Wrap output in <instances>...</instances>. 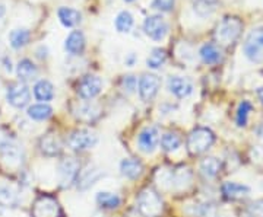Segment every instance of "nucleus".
<instances>
[{"instance_id": "obj_31", "label": "nucleus", "mask_w": 263, "mask_h": 217, "mask_svg": "<svg viewBox=\"0 0 263 217\" xmlns=\"http://www.w3.org/2000/svg\"><path fill=\"white\" fill-rule=\"evenodd\" d=\"M133 27V16L130 12L123 10L116 18V28L119 32H129Z\"/></svg>"}, {"instance_id": "obj_9", "label": "nucleus", "mask_w": 263, "mask_h": 217, "mask_svg": "<svg viewBox=\"0 0 263 217\" xmlns=\"http://www.w3.org/2000/svg\"><path fill=\"white\" fill-rule=\"evenodd\" d=\"M143 29H145V34L148 37L155 39V41H161L167 35L168 25L161 15H154V16L146 18L145 24H143Z\"/></svg>"}, {"instance_id": "obj_19", "label": "nucleus", "mask_w": 263, "mask_h": 217, "mask_svg": "<svg viewBox=\"0 0 263 217\" xmlns=\"http://www.w3.org/2000/svg\"><path fill=\"white\" fill-rule=\"evenodd\" d=\"M65 48L70 54H81L85 48V37L81 31H73L66 38Z\"/></svg>"}, {"instance_id": "obj_20", "label": "nucleus", "mask_w": 263, "mask_h": 217, "mask_svg": "<svg viewBox=\"0 0 263 217\" xmlns=\"http://www.w3.org/2000/svg\"><path fill=\"white\" fill-rule=\"evenodd\" d=\"M76 117L81 120V121H85V123H91L98 118L100 115V106L95 104H91V102H86V104L78 105V108L75 110Z\"/></svg>"}, {"instance_id": "obj_18", "label": "nucleus", "mask_w": 263, "mask_h": 217, "mask_svg": "<svg viewBox=\"0 0 263 217\" xmlns=\"http://www.w3.org/2000/svg\"><path fill=\"white\" fill-rule=\"evenodd\" d=\"M40 150L43 151L47 156H56L62 150V144L57 136L53 134H47L44 137H41L40 140Z\"/></svg>"}, {"instance_id": "obj_41", "label": "nucleus", "mask_w": 263, "mask_h": 217, "mask_svg": "<svg viewBox=\"0 0 263 217\" xmlns=\"http://www.w3.org/2000/svg\"><path fill=\"white\" fill-rule=\"evenodd\" d=\"M257 95H259V98H260V101H262L263 104V88H260V89L257 91Z\"/></svg>"}, {"instance_id": "obj_12", "label": "nucleus", "mask_w": 263, "mask_h": 217, "mask_svg": "<svg viewBox=\"0 0 263 217\" xmlns=\"http://www.w3.org/2000/svg\"><path fill=\"white\" fill-rule=\"evenodd\" d=\"M8 102L15 108H24L29 104L31 92L24 83H13L8 88Z\"/></svg>"}, {"instance_id": "obj_37", "label": "nucleus", "mask_w": 263, "mask_h": 217, "mask_svg": "<svg viewBox=\"0 0 263 217\" xmlns=\"http://www.w3.org/2000/svg\"><path fill=\"white\" fill-rule=\"evenodd\" d=\"M250 214L252 217H263V200H259L250 206Z\"/></svg>"}, {"instance_id": "obj_2", "label": "nucleus", "mask_w": 263, "mask_h": 217, "mask_svg": "<svg viewBox=\"0 0 263 217\" xmlns=\"http://www.w3.org/2000/svg\"><path fill=\"white\" fill-rule=\"evenodd\" d=\"M215 142V134L208 127H197L189 134L187 137V150L190 155L196 156L205 153Z\"/></svg>"}, {"instance_id": "obj_22", "label": "nucleus", "mask_w": 263, "mask_h": 217, "mask_svg": "<svg viewBox=\"0 0 263 217\" xmlns=\"http://www.w3.org/2000/svg\"><path fill=\"white\" fill-rule=\"evenodd\" d=\"M95 200H97V204H98L100 207L107 208V210H114V208L119 207L120 203H122V199H120L117 194L108 192V191H101V192H98Z\"/></svg>"}, {"instance_id": "obj_17", "label": "nucleus", "mask_w": 263, "mask_h": 217, "mask_svg": "<svg viewBox=\"0 0 263 217\" xmlns=\"http://www.w3.org/2000/svg\"><path fill=\"white\" fill-rule=\"evenodd\" d=\"M222 194L228 200H240L250 194V188L247 185L238 184V182H226L222 185Z\"/></svg>"}, {"instance_id": "obj_7", "label": "nucleus", "mask_w": 263, "mask_h": 217, "mask_svg": "<svg viewBox=\"0 0 263 217\" xmlns=\"http://www.w3.org/2000/svg\"><path fill=\"white\" fill-rule=\"evenodd\" d=\"M69 147L75 151H85L92 149L95 144L98 143L97 134L89 130H76L69 136Z\"/></svg>"}, {"instance_id": "obj_5", "label": "nucleus", "mask_w": 263, "mask_h": 217, "mask_svg": "<svg viewBox=\"0 0 263 217\" xmlns=\"http://www.w3.org/2000/svg\"><path fill=\"white\" fill-rule=\"evenodd\" d=\"M245 54L253 63H263V27L250 31L246 38Z\"/></svg>"}, {"instance_id": "obj_34", "label": "nucleus", "mask_w": 263, "mask_h": 217, "mask_svg": "<svg viewBox=\"0 0 263 217\" xmlns=\"http://www.w3.org/2000/svg\"><path fill=\"white\" fill-rule=\"evenodd\" d=\"M165 51L164 50H161V48H157V50H154L152 51V54L148 57V60H146V64L149 69H160L164 63H165Z\"/></svg>"}, {"instance_id": "obj_24", "label": "nucleus", "mask_w": 263, "mask_h": 217, "mask_svg": "<svg viewBox=\"0 0 263 217\" xmlns=\"http://www.w3.org/2000/svg\"><path fill=\"white\" fill-rule=\"evenodd\" d=\"M200 57H202L203 63H206V64H216L221 61L222 54H221V50L216 47L215 44H205L200 48Z\"/></svg>"}, {"instance_id": "obj_16", "label": "nucleus", "mask_w": 263, "mask_h": 217, "mask_svg": "<svg viewBox=\"0 0 263 217\" xmlns=\"http://www.w3.org/2000/svg\"><path fill=\"white\" fill-rule=\"evenodd\" d=\"M120 172L123 177H126L129 180H138L143 173V165L138 159L126 158L120 162Z\"/></svg>"}, {"instance_id": "obj_33", "label": "nucleus", "mask_w": 263, "mask_h": 217, "mask_svg": "<svg viewBox=\"0 0 263 217\" xmlns=\"http://www.w3.org/2000/svg\"><path fill=\"white\" fill-rule=\"evenodd\" d=\"M253 106L249 101H243L241 104L238 105V110H237V117H235V121L238 127H246L247 120H249V114L252 113Z\"/></svg>"}, {"instance_id": "obj_32", "label": "nucleus", "mask_w": 263, "mask_h": 217, "mask_svg": "<svg viewBox=\"0 0 263 217\" xmlns=\"http://www.w3.org/2000/svg\"><path fill=\"white\" fill-rule=\"evenodd\" d=\"M18 203L16 192L9 187H0V204L3 207H13Z\"/></svg>"}, {"instance_id": "obj_29", "label": "nucleus", "mask_w": 263, "mask_h": 217, "mask_svg": "<svg viewBox=\"0 0 263 217\" xmlns=\"http://www.w3.org/2000/svg\"><path fill=\"white\" fill-rule=\"evenodd\" d=\"M181 144V137H180L177 133H165L162 137H161V147L162 150L168 151H176Z\"/></svg>"}, {"instance_id": "obj_14", "label": "nucleus", "mask_w": 263, "mask_h": 217, "mask_svg": "<svg viewBox=\"0 0 263 217\" xmlns=\"http://www.w3.org/2000/svg\"><path fill=\"white\" fill-rule=\"evenodd\" d=\"M167 88L173 95H176L177 98H187L189 95H192L193 92V85L192 82L181 77V76H171L167 82Z\"/></svg>"}, {"instance_id": "obj_26", "label": "nucleus", "mask_w": 263, "mask_h": 217, "mask_svg": "<svg viewBox=\"0 0 263 217\" xmlns=\"http://www.w3.org/2000/svg\"><path fill=\"white\" fill-rule=\"evenodd\" d=\"M57 15H59L60 22L67 28L76 27L81 22V13L75 9H70V8H60Z\"/></svg>"}, {"instance_id": "obj_30", "label": "nucleus", "mask_w": 263, "mask_h": 217, "mask_svg": "<svg viewBox=\"0 0 263 217\" xmlns=\"http://www.w3.org/2000/svg\"><path fill=\"white\" fill-rule=\"evenodd\" d=\"M29 37H31V34H29L28 29L25 28H21V29H15V31H12V34H10V46L13 48H21L24 47L25 44H28Z\"/></svg>"}, {"instance_id": "obj_42", "label": "nucleus", "mask_w": 263, "mask_h": 217, "mask_svg": "<svg viewBox=\"0 0 263 217\" xmlns=\"http://www.w3.org/2000/svg\"><path fill=\"white\" fill-rule=\"evenodd\" d=\"M3 54V44H2V41H0V57Z\"/></svg>"}, {"instance_id": "obj_11", "label": "nucleus", "mask_w": 263, "mask_h": 217, "mask_svg": "<svg viewBox=\"0 0 263 217\" xmlns=\"http://www.w3.org/2000/svg\"><path fill=\"white\" fill-rule=\"evenodd\" d=\"M103 89V80L98 76H85L78 86V94L82 99H94Z\"/></svg>"}, {"instance_id": "obj_38", "label": "nucleus", "mask_w": 263, "mask_h": 217, "mask_svg": "<svg viewBox=\"0 0 263 217\" xmlns=\"http://www.w3.org/2000/svg\"><path fill=\"white\" fill-rule=\"evenodd\" d=\"M10 139H9V134L8 133L5 132L3 128H0V147L5 144V143H8L9 142Z\"/></svg>"}, {"instance_id": "obj_3", "label": "nucleus", "mask_w": 263, "mask_h": 217, "mask_svg": "<svg viewBox=\"0 0 263 217\" xmlns=\"http://www.w3.org/2000/svg\"><path fill=\"white\" fill-rule=\"evenodd\" d=\"M24 159H25V153L22 146H19L18 143L9 140L0 147V162L5 169L16 172L22 168Z\"/></svg>"}, {"instance_id": "obj_43", "label": "nucleus", "mask_w": 263, "mask_h": 217, "mask_svg": "<svg viewBox=\"0 0 263 217\" xmlns=\"http://www.w3.org/2000/svg\"><path fill=\"white\" fill-rule=\"evenodd\" d=\"M127 2H132V0H127Z\"/></svg>"}, {"instance_id": "obj_40", "label": "nucleus", "mask_w": 263, "mask_h": 217, "mask_svg": "<svg viewBox=\"0 0 263 217\" xmlns=\"http://www.w3.org/2000/svg\"><path fill=\"white\" fill-rule=\"evenodd\" d=\"M256 133H257V136L260 137V139H263V123L257 127V130H256Z\"/></svg>"}, {"instance_id": "obj_23", "label": "nucleus", "mask_w": 263, "mask_h": 217, "mask_svg": "<svg viewBox=\"0 0 263 217\" xmlns=\"http://www.w3.org/2000/svg\"><path fill=\"white\" fill-rule=\"evenodd\" d=\"M16 73H18V77L21 82H28V80L35 79L37 67H35V64L31 60L25 58V60L19 61L18 67H16Z\"/></svg>"}, {"instance_id": "obj_27", "label": "nucleus", "mask_w": 263, "mask_h": 217, "mask_svg": "<svg viewBox=\"0 0 263 217\" xmlns=\"http://www.w3.org/2000/svg\"><path fill=\"white\" fill-rule=\"evenodd\" d=\"M221 170V162L216 158H205L200 162V172L206 178H215Z\"/></svg>"}, {"instance_id": "obj_25", "label": "nucleus", "mask_w": 263, "mask_h": 217, "mask_svg": "<svg viewBox=\"0 0 263 217\" xmlns=\"http://www.w3.org/2000/svg\"><path fill=\"white\" fill-rule=\"evenodd\" d=\"M28 117L34 121H44L51 117L53 114V108L47 104H35L31 105L28 108Z\"/></svg>"}, {"instance_id": "obj_28", "label": "nucleus", "mask_w": 263, "mask_h": 217, "mask_svg": "<svg viewBox=\"0 0 263 217\" xmlns=\"http://www.w3.org/2000/svg\"><path fill=\"white\" fill-rule=\"evenodd\" d=\"M218 6V0H195L193 2V10L199 16L206 18L215 12Z\"/></svg>"}, {"instance_id": "obj_35", "label": "nucleus", "mask_w": 263, "mask_h": 217, "mask_svg": "<svg viewBox=\"0 0 263 217\" xmlns=\"http://www.w3.org/2000/svg\"><path fill=\"white\" fill-rule=\"evenodd\" d=\"M136 85H138V82H136V77H135V76L129 75L123 77L122 88L126 94H133L135 89H136Z\"/></svg>"}, {"instance_id": "obj_10", "label": "nucleus", "mask_w": 263, "mask_h": 217, "mask_svg": "<svg viewBox=\"0 0 263 217\" xmlns=\"http://www.w3.org/2000/svg\"><path fill=\"white\" fill-rule=\"evenodd\" d=\"M161 80L157 75H143L139 80V96L143 102L152 101L160 91Z\"/></svg>"}, {"instance_id": "obj_6", "label": "nucleus", "mask_w": 263, "mask_h": 217, "mask_svg": "<svg viewBox=\"0 0 263 217\" xmlns=\"http://www.w3.org/2000/svg\"><path fill=\"white\" fill-rule=\"evenodd\" d=\"M32 217H63V211L54 197L40 196L31 208Z\"/></svg>"}, {"instance_id": "obj_13", "label": "nucleus", "mask_w": 263, "mask_h": 217, "mask_svg": "<svg viewBox=\"0 0 263 217\" xmlns=\"http://www.w3.org/2000/svg\"><path fill=\"white\" fill-rule=\"evenodd\" d=\"M160 143V133L155 127H146L138 136V146L143 153H152Z\"/></svg>"}, {"instance_id": "obj_8", "label": "nucleus", "mask_w": 263, "mask_h": 217, "mask_svg": "<svg viewBox=\"0 0 263 217\" xmlns=\"http://www.w3.org/2000/svg\"><path fill=\"white\" fill-rule=\"evenodd\" d=\"M79 175V162L75 158H66L59 163V177L63 187H69L78 180Z\"/></svg>"}, {"instance_id": "obj_4", "label": "nucleus", "mask_w": 263, "mask_h": 217, "mask_svg": "<svg viewBox=\"0 0 263 217\" xmlns=\"http://www.w3.org/2000/svg\"><path fill=\"white\" fill-rule=\"evenodd\" d=\"M241 22L237 18H226L215 31V38L216 41L221 44V46H230L233 44L235 39L238 38L240 32H241Z\"/></svg>"}, {"instance_id": "obj_36", "label": "nucleus", "mask_w": 263, "mask_h": 217, "mask_svg": "<svg viewBox=\"0 0 263 217\" xmlns=\"http://www.w3.org/2000/svg\"><path fill=\"white\" fill-rule=\"evenodd\" d=\"M154 6L157 9L162 10V12H170V10L174 8V0H155L154 2Z\"/></svg>"}, {"instance_id": "obj_21", "label": "nucleus", "mask_w": 263, "mask_h": 217, "mask_svg": "<svg viewBox=\"0 0 263 217\" xmlns=\"http://www.w3.org/2000/svg\"><path fill=\"white\" fill-rule=\"evenodd\" d=\"M34 96L43 104L50 102L54 98V88L48 80H40L34 86Z\"/></svg>"}, {"instance_id": "obj_15", "label": "nucleus", "mask_w": 263, "mask_h": 217, "mask_svg": "<svg viewBox=\"0 0 263 217\" xmlns=\"http://www.w3.org/2000/svg\"><path fill=\"white\" fill-rule=\"evenodd\" d=\"M104 177H105V172L101 168H97V166L88 168L82 173L78 175V180H76L78 188L81 189V191H86V189L91 188L92 185H95Z\"/></svg>"}, {"instance_id": "obj_1", "label": "nucleus", "mask_w": 263, "mask_h": 217, "mask_svg": "<svg viewBox=\"0 0 263 217\" xmlns=\"http://www.w3.org/2000/svg\"><path fill=\"white\" fill-rule=\"evenodd\" d=\"M138 211L143 217H160L164 211V201L161 196L152 188L142 189L136 200Z\"/></svg>"}, {"instance_id": "obj_39", "label": "nucleus", "mask_w": 263, "mask_h": 217, "mask_svg": "<svg viewBox=\"0 0 263 217\" xmlns=\"http://www.w3.org/2000/svg\"><path fill=\"white\" fill-rule=\"evenodd\" d=\"M5 13H6V9H5V6L0 3V24H2V20L5 18Z\"/></svg>"}]
</instances>
